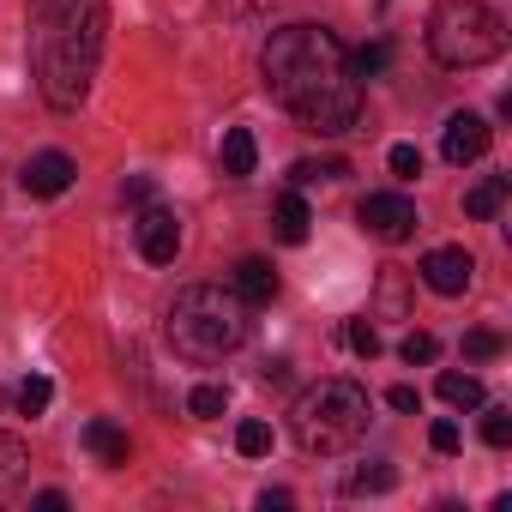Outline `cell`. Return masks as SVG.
Wrapping results in <instances>:
<instances>
[{
    "mask_svg": "<svg viewBox=\"0 0 512 512\" xmlns=\"http://www.w3.org/2000/svg\"><path fill=\"white\" fill-rule=\"evenodd\" d=\"M266 91L320 139H344L362 121V79L350 73V49L326 25H284L260 49Z\"/></svg>",
    "mask_w": 512,
    "mask_h": 512,
    "instance_id": "obj_1",
    "label": "cell"
},
{
    "mask_svg": "<svg viewBox=\"0 0 512 512\" xmlns=\"http://www.w3.org/2000/svg\"><path fill=\"white\" fill-rule=\"evenodd\" d=\"M109 31V0H31V67L43 103L73 115L91 97Z\"/></svg>",
    "mask_w": 512,
    "mask_h": 512,
    "instance_id": "obj_2",
    "label": "cell"
},
{
    "mask_svg": "<svg viewBox=\"0 0 512 512\" xmlns=\"http://www.w3.org/2000/svg\"><path fill=\"white\" fill-rule=\"evenodd\" d=\"M253 308L235 296V290H217V284H187L175 302H169V320H163V332H169V350L181 356V362H223V356H235L241 344H247V320Z\"/></svg>",
    "mask_w": 512,
    "mask_h": 512,
    "instance_id": "obj_3",
    "label": "cell"
},
{
    "mask_svg": "<svg viewBox=\"0 0 512 512\" xmlns=\"http://www.w3.org/2000/svg\"><path fill=\"white\" fill-rule=\"evenodd\" d=\"M368 416L374 410H368V392L356 380H314L290 404V434H296L302 452L332 458V452H350L368 434Z\"/></svg>",
    "mask_w": 512,
    "mask_h": 512,
    "instance_id": "obj_4",
    "label": "cell"
},
{
    "mask_svg": "<svg viewBox=\"0 0 512 512\" xmlns=\"http://www.w3.org/2000/svg\"><path fill=\"white\" fill-rule=\"evenodd\" d=\"M428 49H434L440 67L470 73V67L500 61L506 25H500V13L488 7V0H440V7L428 13Z\"/></svg>",
    "mask_w": 512,
    "mask_h": 512,
    "instance_id": "obj_5",
    "label": "cell"
},
{
    "mask_svg": "<svg viewBox=\"0 0 512 512\" xmlns=\"http://www.w3.org/2000/svg\"><path fill=\"white\" fill-rule=\"evenodd\" d=\"M356 217H362V229L368 235H380V241H410L416 235V205L404 199V193H368L362 205H356Z\"/></svg>",
    "mask_w": 512,
    "mask_h": 512,
    "instance_id": "obj_6",
    "label": "cell"
},
{
    "mask_svg": "<svg viewBox=\"0 0 512 512\" xmlns=\"http://www.w3.org/2000/svg\"><path fill=\"white\" fill-rule=\"evenodd\" d=\"M133 235H139V253L151 266H175V253H181V217L169 211V205H139V223H133Z\"/></svg>",
    "mask_w": 512,
    "mask_h": 512,
    "instance_id": "obj_7",
    "label": "cell"
},
{
    "mask_svg": "<svg viewBox=\"0 0 512 512\" xmlns=\"http://www.w3.org/2000/svg\"><path fill=\"white\" fill-rule=\"evenodd\" d=\"M73 175H79V163H73L67 151H37V157L19 169V187H25L31 199H61V193L73 187Z\"/></svg>",
    "mask_w": 512,
    "mask_h": 512,
    "instance_id": "obj_8",
    "label": "cell"
},
{
    "mask_svg": "<svg viewBox=\"0 0 512 512\" xmlns=\"http://www.w3.org/2000/svg\"><path fill=\"white\" fill-rule=\"evenodd\" d=\"M470 278H476V260H470L464 247H434L428 260H422V284H428L434 296H464Z\"/></svg>",
    "mask_w": 512,
    "mask_h": 512,
    "instance_id": "obj_9",
    "label": "cell"
},
{
    "mask_svg": "<svg viewBox=\"0 0 512 512\" xmlns=\"http://www.w3.org/2000/svg\"><path fill=\"white\" fill-rule=\"evenodd\" d=\"M488 121L482 115H470V109H458L452 121H446V133H440V151H446V163L452 169H464V163H476L482 151H488Z\"/></svg>",
    "mask_w": 512,
    "mask_h": 512,
    "instance_id": "obj_10",
    "label": "cell"
},
{
    "mask_svg": "<svg viewBox=\"0 0 512 512\" xmlns=\"http://www.w3.org/2000/svg\"><path fill=\"white\" fill-rule=\"evenodd\" d=\"M235 296L247 302V308H266L272 296H278V272H272V260H253V253H247V260L235 266Z\"/></svg>",
    "mask_w": 512,
    "mask_h": 512,
    "instance_id": "obj_11",
    "label": "cell"
},
{
    "mask_svg": "<svg viewBox=\"0 0 512 512\" xmlns=\"http://www.w3.org/2000/svg\"><path fill=\"white\" fill-rule=\"evenodd\" d=\"M85 446H91V458L103 464V470H121L127 464V452H133V440H127V428H115V422H85Z\"/></svg>",
    "mask_w": 512,
    "mask_h": 512,
    "instance_id": "obj_12",
    "label": "cell"
},
{
    "mask_svg": "<svg viewBox=\"0 0 512 512\" xmlns=\"http://www.w3.org/2000/svg\"><path fill=\"white\" fill-rule=\"evenodd\" d=\"M506 187H512L506 175H482V181H476V187L464 193V217H476V223H488V217H494V211L506 205Z\"/></svg>",
    "mask_w": 512,
    "mask_h": 512,
    "instance_id": "obj_13",
    "label": "cell"
},
{
    "mask_svg": "<svg viewBox=\"0 0 512 512\" xmlns=\"http://www.w3.org/2000/svg\"><path fill=\"white\" fill-rule=\"evenodd\" d=\"M272 217H278V235H284L290 247H302V241H308V229H314V211H308V199H302V193H284Z\"/></svg>",
    "mask_w": 512,
    "mask_h": 512,
    "instance_id": "obj_14",
    "label": "cell"
},
{
    "mask_svg": "<svg viewBox=\"0 0 512 512\" xmlns=\"http://www.w3.org/2000/svg\"><path fill=\"white\" fill-rule=\"evenodd\" d=\"M253 163H260V145H253V133L247 127H229L223 133V175H253Z\"/></svg>",
    "mask_w": 512,
    "mask_h": 512,
    "instance_id": "obj_15",
    "label": "cell"
},
{
    "mask_svg": "<svg viewBox=\"0 0 512 512\" xmlns=\"http://www.w3.org/2000/svg\"><path fill=\"white\" fill-rule=\"evenodd\" d=\"M25 470H31V452H25V440H19V434H0V500H7V494L25 482Z\"/></svg>",
    "mask_w": 512,
    "mask_h": 512,
    "instance_id": "obj_16",
    "label": "cell"
},
{
    "mask_svg": "<svg viewBox=\"0 0 512 512\" xmlns=\"http://www.w3.org/2000/svg\"><path fill=\"white\" fill-rule=\"evenodd\" d=\"M350 175V163L344 157H296L290 163V181L296 187H314V181H344Z\"/></svg>",
    "mask_w": 512,
    "mask_h": 512,
    "instance_id": "obj_17",
    "label": "cell"
},
{
    "mask_svg": "<svg viewBox=\"0 0 512 512\" xmlns=\"http://www.w3.org/2000/svg\"><path fill=\"white\" fill-rule=\"evenodd\" d=\"M440 398H446L452 410H482V380H476V374L446 368V374H440Z\"/></svg>",
    "mask_w": 512,
    "mask_h": 512,
    "instance_id": "obj_18",
    "label": "cell"
},
{
    "mask_svg": "<svg viewBox=\"0 0 512 512\" xmlns=\"http://www.w3.org/2000/svg\"><path fill=\"white\" fill-rule=\"evenodd\" d=\"M13 398H19V416H43V410L55 404V380H49V374H25Z\"/></svg>",
    "mask_w": 512,
    "mask_h": 512,
    "instance_id": "obj_19",
    "label": "cell"
},
{
    "mask_svg": "<svg viewBox=\"0 0 512 512\" xmlns=\"http://www.w3.org/2000/svg\"><path fill=\"white\" fill-rule=\"evenodd\" d=\"M392 482H398V470H392L386 458H374V464H362V470H350V482H344V488H350V494H386Z\"/></svg>",
    "mask_w": 512,
    "mask_h": 512,
    "instance_id": "obj_20",
    "label": "cell"
},
{
    "mask_svg": "<svg viewBox=\"0 0 512 512\" xmlns=\"http://www.w3.org/2000/svg\"><path fill=\"white\" fill-rule=\"evenodd\" d=\"M235 452H241V458H266V452H272V428H266V422H241V428H235Z\"/></svg>",
    "mask_w": 512,
    "mask_h": 512,
    "instance_id": "obj_21",
    "label": "cell"
},
{
    "mask_svg": "<svg viewBox=\"0 0 512 512\" xmlns=\"http://www.w3.org/2000/svg\"><path fill=\"white\" fill-rule=\"evenodd\" d=\"M386 61H392V49H386V43H362V49L350 55V73H356V79H380V73H386Z\"/></svg>",
    "mask_w": 512,
    "mask_h": 512,
    "instance_id": "obj_22",
    "label": "cell"
},
{
    "mask_svg": "<svg viewBox=\"0 0 512 512\" xmlns=\"http://www.w3.org/2000/svg\"><path fill=\"white\" fill-rule=\"evenodd\" d=\"M187 410H193L199 422H211V416H223V410H229V392H223V386H193Z\"/></svg>",
    "mask_w": 512,
    "mask_h": 512,
    "instance_id": "obj_23",
    "label": "cell"
},
{
    "mask_svg": "<svg viewBox=\"0 0 512 512\" xmlns=\"http://www.w3.org/2000/svg\"><path fill=\"white\" fill-rule=\"evenodd\" d=\"M482 440L488 446H512V410L506 404H488L482 410Z\"/></svg>",
    "mask_w": 512,
    "mask_h": 512,
    "instance_id": "obj_24",
    "label": "cell"
},
{
    "mask_svg": "<svg viewBox=\"0 0 512 512\" xmlns=\"http://www.w3.org/2000/svg\"><path fill=\"white\" fill-rule=\"evenodd\" d=\"M494 356H500V332H488V326L464 332V362H494Z\"/></svg>",
    "mask_w": 512,
    "mask_h": 512,
    "instance_id": "obj_25",
    "label": "cell"
},
{
    "mask_svg": "<svg viewBox=\"0 0 512 512\" xmlns=\"http://www.w3.org/2000/svg\"><path fill=\"white\" fill-rule=\"evenodd\" d=\"M344 344H350L356 356H368V362L380 356V332H374L368 320H350V326H344Z\"/></svg>",
    "mask_w": 512,
    "mask_h": 512,
    "instance_id": "obj_26",
    "label": "cell"
},
{
    "mask_svg": "<svg viewBox=\"0 0 512 512\" xmlns=\"http://www.w3.org/2000/svg\"><path fill=\"white\" fill-rule=\"evenodd\" d=\"M398 356H404V362H410V368H416V362H422V368H428V362H434V356H440V344H434V332H410V338H404V344H398Z\"/></svg>",
    "mask_w": 512,
    "mask_h": 512,
    "instance_id": "obj_27",
    "label": "cell"
},
{
    "mask_svg": "<svg viewBox=\"0 0 512 512\" xmlns=\"http://www.w3.org/2000/svg\"><path fill=\"white\" fill-rule=\"evenodd\" d=\"M386 163H392V175H398V181H416V175H422V151H416V145H392V151H386Z\"/></svg>",
    "mask_w": 512,
    "mask_h": 512,
    "instance_id": "obj_28",
    "label": "cell"
},
{
    "mask_svg": "<svg viewBox=\"0 0 512 512\" xmlns=\"http://www.w3.org/2000/svg\"><path fill=\"white\" fill-rule=\"evenodd\" d=\"M121 199H127V205H145V199H157V187H151L145 175H127V181H121Z\"/></svg>",
    "mask_w": 512,
    "mask_h": 512,
    "instance_id": "obj_29",
    "label": "cell"
},
{
    "mask_svg": "<svg viewBox=\"0 0 512 512\" xmlns=\"http://www.w3.org/2000/svg\"><path fill=\"white\" fill-rule=\"evenodd\" d=\"M428 446L434 452H458V422H434L428 428Z\"/></svg>",
    "mask_w": 512,
    "mask_h": 512,
    "instance_id": "obj_30",
    "label": "cell"
},
{
    "mask_svg": "<svg viewBox=\"0 0 512 512\" xmlns=\"http://www.w3.org/2000/svg\"><path fill=\"white\" fill-rule=\"evenodd\" d=\"M386 404H392V410H404V416H416V410H422L416 386H392V392H386Z\"/></svg>",
    "mask_w": 512,
    "mask_h": 512,
    "instance_id": "obj_31",
    "label": "cell"
},
{
    "mask_svg": "<svg viewBox=\"0 0 512 512\" xmlns=\"http://www.w3.org/2000/svg\"><path fill=\"white\" fill-rule=\"evenodd\" d=\"M31 506H37V512H67V494H61V488H43Z\"/></svg>",
    "mask_w": 512,
    "mask_h": 512,
    "instance_id": "obj_32",
    "label": "cell"
},
{
    "mask_svg": "<svg viewBox=\"0 0 512 512\" xmlns=\"http://www.w3.org/2000/svg\"><path fill=\"white\" fill-rule=\"evenodd\" d=\"M290 500H296L290 488H266V494H260V506H266V512H272V506H290Z\"/></svg>",
    "mask_w": 512,
    "mask_h": 512,
    "instance_id": "obj_33",
    "label": "cell"
},
{
    "mask_svg": "<svg viewBox=\"0 0 512 512\" xmlns=\"http://www.w3.org/2000/svg\"><path fill=\"white\" fill-rule=\"evenodd\" d=\"M235 13H260V7H272V0H229Z\"/></svg>",
    "mask_w": 512,
    "mask_h": 512,
    "instance_id": "obj_34",
    "label": "cell"
}]
</instances>
